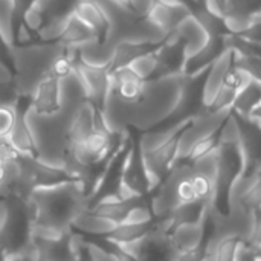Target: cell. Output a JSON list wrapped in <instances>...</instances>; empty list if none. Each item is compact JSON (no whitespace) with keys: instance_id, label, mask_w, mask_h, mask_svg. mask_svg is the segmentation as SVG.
I'll return each mask as SVG.
<instances>
[{"instance_id":"cell-22","label":"cell","mask_w":261,"mask_h":261,"mask_svg":"<svg viewBox=\"0 0 261 261\" xmlns=\"http://www.w3.org/2000/svg\"><path fill=\"white\" fill-rule=\"evenodd\" d=\"M113 6H116L121 11H127V12H135L132 9V0H109ZM136 14V12H135ZM139 15V14H138Z\"/></svg>"},{"instance_id":"cell-3","label":"cell","mask_w":261,"mask_h":261,"mask_svg":"<svg viewBox=\"0 0 261 261\" xmlns=\"http://www.w3.org/2000/svg\"><path fill=\"white\" fill-rule=\"evenodd\" d=\"M133 145L125 164L122 184H121V196L122 197H133V196H148L154 185L151 182V177L147 171L142 148L139 144V135L135 132V128H130Z\"/></svg>"},{"instance_id":"cell-19","label":"cell","mask_w":261,"mask_h":261,"mask_svg":"<svg viewBox=\"0 0 261 261\" xmlns=\"http://www.w3.org/2000/svg\"><path fill=\"white\" fill-rule=\"evenodd\" d=\"M252 243L257 249H261V211L260 208L254 211V228L251 232V237L248 240Z\"/></svg>"},{"instance_id":"cell-13","label":"cell","mask_w":261,"mask_h":261,"mask_svg":"<svg viewBox=\"0 0 261 261\" xmlns=\"http://www.w3.org/2000/svg\"><path fill=\"white\" fill-rule=\"evenodd\" d=\"M76 52H78V47H64V50L61 54L54 57L47 70L60 80H64V78H69L70 75H75Z\"/></svg>"},{"instance_id":"cell-2","label":"cell","mask_w":261,"mask_h":261,"mask_svg":"<svg viewBox=\"0 0 261 261\" xmlns=\"http://www.w3.org/2000/svg\"><path fill=\"white\" fill-rule=\"evenodd\" d=\"M75 75L81 81L84 99L98 110L107 112L109 99L112 96V73L109 64L92 63L78 50L75 57Z\"/></svg>"},{"instance_id":"cell-24","label":"cell","mask_w":261,"mask_h":261,"mask_svg":"<svg viewBox=\"0 0 261 261\" xmlns=\"http://www.w3.org/2000/svg\"><path fill=\"white\" fill-rule=\"evenodd\" d=\"M257 122H258V121H257ZM258 124H261V122H258Z\"/></svg>"},{"instance_id":"cell-15","label":"cell","mask_w":261,"mask_h":261,"mask_svg":"<svg viewBox=\"0 0 261 261\" xmlns=\"http://www.w3.org/2000/svg\"><path fill=\"white\" fill-rule=\"evenodd\" d=\"M142 80L145 81H150L154 75V70H156V66H158V50L156 52H150V54H145L136 60H133L130 64H128Z\"/></svg>"},{"instance_id":"cell-9","label":"cell","mask_w":261,"mask_h":261,"mask_svg":"<svg viewBox=\"0 0 261 261\" xmlns=\"http://www.w3.org/2000/svg\"><path fill=\"white\" fill-rule=\"evenodd\" d=\"M95 128V107L84 99L66 132V153H72Z\"/></svg>"},{"instance_id":"cell-8","label":"cell","mask_w":261,"mask_h":261,"mask_svg":"<svg viewBox=\"0 0 261 261\" xmlns=\"http://www.w3.org/2000/svg\"><path fill=\"white\" fill-rule=\"evenodd\" d=\"M168 37V35H167ZM167 37L161 41H148V40H121L113 46V50L110 54L109 58V70L113 72L115 69L128 66L133 60L150 54V52H156L159 50L164 43L167 41Z\"/></svg>"},{"instance_id":"cell-5","label":"cell","mask_w":261,"mask_h":261,"mask_svg":"<svg viewBox=\"0 0 261 261\" xmlns=\"http://www.w3.org/2000/svg\"><path fill=\"white\" fill-rule=\"evenodd\" d=\"M14 104L17 107V119L6 139L21 154V158H38V145L28 119V113L31 112V95L17 96Z\"/></svg>"},{"instance_id":"cell-18","label":"cell","mask_w":261,"mask_h":261,"mask_svg":"<svg viewBox=\"0 0 261 261\" xmlns=\"http://www.w3.org/2000/svg\"><path fill=\"white\" fill-rule=\"evenodd\" d=\"M20 159H21V154L14 148V145L8 139L0 138V162L17 164Z\"/></svg>"},{"instance_id":"cell-7","label":"cell","mask_w":261,"mask_h":261,"mask_svg":"<svg viewBox=\"0 0 261 261\" xmlns=\"http://www.w3.org/2000/svg\"><path fill=\"white\" fill-rule=\"evenodd\" d=\"M50 43H60L63 47H80L83 44L96 43V37L95 32L75 12H72L55 29Z\"/></svg>"},{"instance_id":"cell-14","label":"cell","mask_w":261,"mask_h":261,"mask_svg":"<svg viewBox=\"0 0 261 261\" xmlns=\"http://www.w3.org/2000/svg\"><path fill=\"white\" fill-rule=\"evenodd\" d=\"M190 177H191V184H193V188H194L196 199L203 200V202L211 205L213 196H214V182H213V179H210L208 176H205L202 173H197L194 170H193Z\"/></svg>"},{"instance_id":"cell-4","label":"cell","mask_w":261,"mask_h":261,"mask_svg":"<svg viewBox=\"0 0 261 261\" xmlns=\"http://www.w3.org/2000/svg\"><path fill=\"white\" fill-rule=\"evenodd\" d=\"M63 109L61 80L47 69L40 75L31 93V112L38 116H55Z\"/></svg>"},{"instance_id":"cell-10","label":"cell","mask_w":261,"mask_h":261,"mask_svg":"<svg viewBox=\"0 0 261 261\" xmlns=\"http://www.w3.org/2000/svg\"><path fill=\"white\" fill-rule=\"evenodd\" d=\"M226 43H225V35H210L208 41L205 46L197 50L194 55L187 58L185 67H184V75H196L202 72L203 69L210 67L214 64V61L226 50Z\"/></svg>"},{"instance_id":"cell-6","label":"cell","mask_w":261,"mask_h":261,"mask_svg":"<svg viewBox=\"0 0 261 261\" xmlns=\"http://www.w3.org/2000/svg\"><path fill=\"white\" fill-rule=\"evenodd\" d=\"M73 12L95 32L96 44L104 46L113 31V23L110 14L96 0H78Z\"/></svg>"},{"instance_id":"cell-11","label":"cell","mask_w":261,"mask_h":261,"mask_svg":"<svg viewBox=\"0 0 261 261\" xmlns=\"http://www.w3.org/2000/svg\"><path fill=\"white\" fill-rule=\"evenodd\" d=\"M190 14L191 12L187 8H170V6H165L159 2H154V5L151 6V9L148 11V14L145 17L153 24H156L162 31L170 34Z\"/></svg>"},{"instance_id":"cell-12","label":"cell","mask_w":261,"mask_h":261,"mask_svg":"<svg viewBox=\"0 0 261 261\" xmlns=\"http://www.w3.org/2000/svg\"><path fill=\"white\" fill-rule=\"evenodd\" d=\"M258 106H261V83L252 78L243 89L237 92L232 112L240 116H249Z\"/></svg>"},{"instance_id":"cell-17","label":"cell","mask_w":261,"mask_h":261,"mask_svg":"<svg viewBox=\"0 0 261 261\" xmlns=\"http://www.w3.org/2000/svg\"><path fill=\"white\" fill-rule=\"evenodd\" d=\"M17 107L14 102H0V138L6 139L15 124Z\"/></svg>"},{"instance_id":"cell-25","label":"cell","mask_w":261,"mask_h":261,"mask_svg":"<svg viewBox=\"0 0 261 261\" xmlns=\"http://www.w3.org/2000/svg\"><path fill=\"white\" fill-rule=\"evenodd\" d=\"M260 211H261V208H260Z\"/></svg>"},{"instance_id":"cell-1","label":"cell","mask_w":261,"mask_h":261,"mask_svg":"<svg viewBox=\"0 0 261 261\" xmlns=\"http://www.w3.org/2000/svg\"><path fill=\"white\" fill-rule=\"evenodd\" d=\"M32 226L70 231L75 219L87 208V196L81 184H69L49 190H35L26 199Z\"/></svg>"},{"instance_id":"cell-20","label":"cell","mask_w":261,"mask_h":261,"mask_svg":"<svg viewBox=\"0 0 261 261\" xmlns=\"http://www.w3.org/2000/svg\"><path fill=\"white\" fill-rule=\"evenodd\" d=\"M243 38L249 40V41H255V43H261V17H258L251 26L249 29H246L243 34H240Z\"/></svg>"},{"instance_id":"cell-21","label":"cell","mask_w":261,"mask_h":261,"mask_svg":"<svg viewBox=\"0 0 261 261\" xmlns=\"http://www.w3.org/2000/svg\"><path fill=\"white\" fill-rule=\"evenodd\" d=\"M6 213H8V196L3 190H0V229L6 219Z\"/></svg>"},{"instance_id":"cell-16","label":"cell","mask_w":261,"mask_h":261,"mask_svg":"<svg viewBox=\"0 0 261 261\" xmlns=\"http://www.w3.org/2000/svg\"><path fill=\"white\" fill-rule=\"evenodd\" d=\"M12 43L9 41L5 31L0 28V66L5 67L11 75H17V63L12 55Z\"/></svg>"},{"instance_id":"cell-23","label":"cell","mask_w":261,"mask_h":261,"mask_svg":"<svg viewBox=\"0 0 261 261\" xmlns=\"http://www.w3.org/2000/svg\"><path fill=\"white\" fill-rule=\"evenodd\" d=\"M199 3H202V5H205V0H197Z\"/></svg>"}]
</instances>
